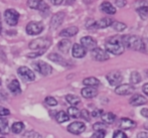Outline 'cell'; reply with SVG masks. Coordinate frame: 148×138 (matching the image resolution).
<instances>
[{
	"mask_svg": "<svg viewBox=\"0 0 148 138\" xmlns=\"http://www.w3.org/2000/svg\"><path fill=\"white\" fill-rule=\"evenodd\" d=\"M122 45H124V47H126L127 49H133V51H145V49H146L142 38L136 36V35H125V36H123Z\"/></svg>",
	"mask_w": 148,
	"mask_h": 138,
	"instance_id": "1",
	"label": "cell"
},
{
	"mask_svg": "<svg viewBox=\"0 0 148 138\" xmlns=\"http://www.w3.org/2000/svg\"><path fill=\"white\" fill-rule=\"evenodd\" d=\"M105 47L107 53H111L115 56L121 55L125 51L124 45H122L121 41H117V39H111V41H107L105 45Z\"/></svg>",
	"mask_w": 148,
	"mask_h": 138,
	"instance_id": "2",
	"label": "cell"
},
{
	"mask_svg": "<svg viewBox=\"0 0 148 138\" xmlns=\"http://www.w3.org/2000/svg\"><path fill=\"white\" fill-rule=\"evenodd\" d=\"M51 45V41L47 37H39L34 41H30L29 43V49H39V51H45Z\"/></svg>",
	"mask_w": 148,
	"mask_h": 138,
	"instance_id": "3",
	"label": "cell"
},
{
	"mask_svg": "<svg viewBox=\"0 0 148 138\" xmlns=\"http://www.w3.org/2000/svg\"><path fill=\"white\" fill-rule=\"evenodd\" d=\"M32 66L35 71H37L39 74L43 75V76H47L53 72V68L43 60H36L33 62Z\"/></svg>",
	"mask_w": 148,
	"mask_h": 138,
	"instance_id": "4",
	"label": "cell"
},
{
	"mask_svg": "<svg viewBox=\"0 0 148 138\" xmlns=\"http://www.w3.org/2000/svg\"><path fill=\"white\" fill-rule=\"evenodd\" d=\"M4 18H5V21L7 22L9 25L14 26V25H16L18 22L19 13L14 9H7L4 12Z\"/></svg>",
	"mask_w": 148,
	"mask_h": 138,
	"instance_id": "5",
	"label": "cell"
},
{
	"mask_svg": "<svg viewBox=\"0 0 148 138\" xmlns=\"http://www.w3.org/2000/svg\"><path fill=\"white\" fill-rule=\"evenodd\" d=\"M17 73L21 77L22 80H24L25 82H32L35 79L33 72L30 69H28L27 67H20V68H18Z\"/></svg>",
	"mask_w": 148,
	"mask_h": 138,
	"instance_id": "6",
	"label": "cell"
},
{
	"mask_svg": "<svg viewBox=\"0 0 148 138\" xmlns=\"http://www.w3.org/2000/svg\"><path fill=\"white\" fill-rule=\"evenodd\" d=\"M43 30V25L40 22L37 21H31L26 25V32L29 35L39 34Z\"/></svg>",
	"mask_w": 148,
	"mask_h": 138,
	"instance_id": "7",
	"label": "cell"
},
{
	"mask_svg": "<svg viewBox=\"0 0 148 138\" xmlns=\"http://www.w3.org/2000/svg\"><path fill=\"white\" fill-rule=\"evenodd\" d=\"M86 129V125L83 122H73L68 126V131L72 134L79 135L83 133Z\"/></svg>",
	"mask_w": 148,
	"mask_h": 138,
	"instance_id": "8",
	"label": "cell"
},
{
	"mask_svg": "<svg viewBox=\"0 0 148 138\" xmlns=\"http://www.w3.org/2000/svg\"><path fill=\"white\" fill-rule=\"evenodd\" d=\"M135 88L134 86L130 85V84H122V85L118 86L115 90V93L117 95H121V96H127L130 95V94L134 93Z\"/></svg>",
	"mask_w": 148,
	"mask_h": 138,
	"instance_id": "9",
	"label": "cell"
},
{
	"mask_svg": "<svg viewBox=\"0 0 148 138\" xmlns=\"http://www.w3.org/2000/svg\"><path fill=\"white\" fill-rule=\"evenodd\" d=\"M81 43L82 47L85 49H89V51H93L97 47V41L94 39L92 36H84L81 38Z\"/></svg>",
	"mask_w": 148,
	"mask_h": 138,
	"instance_id": "10",
	"label": "cell"
},
{
	"mask_svg": "<svg viewBox=\"0 0 148 138\" xmlns=\"http://www.w3.org/2000/svg\"><path fill=\"white\" fill-rule=\"evenodd\" d=\"M92 56L96 60H99V62H104V60H109V54L104 49H100V47H96L95 49H93Z\"/></svg>",
	"mask_w": 148,
	"mask_h": 138,
	"instance_id": "11",
	"label": "cell"
},
{
	"mask_svg": "<svg viewBox=\"0 0 148 138\" xmlns=\"http://www.w3.org/2000/svg\"><path fill=\"white\" fill-rule=\"evenodd\" d=\"M122 79H123L122 75H121V73L118 72V71H113V72L109 73V74L107 75V80L111 86H115V85L120 84L122 82Z\"/></svg>",
	"mask_w": 148,
	"mask_h": 138,
	"instance_id": "12",
	"label": "cell"
},
{
	"mask_svg": "<svg viewBox=\"0 0 148 138\" xmlns=\"http://www.w3.org/2000/svg\"><path fill=\"white\" fill-rule=\"evenodd\" d=\"M64 17H66V14H64V12H58V13H56L55 15L51 17V28L55 29V28L59 27L60 24L62 23Z\"/></svg>",
	"mask_w": 148,
	"mask_h": 138,
	"instance_id": "13",
	"label": "cell"
},
{
	"mask_svg": "<svg viewBox=\"0 0 148 138\" xmlns=\"http://www.w3.org/2000/svg\"><path fill=\"white\" fill-rule=\"evenodd\" d=\"M129 103L132 106H135V107L136 106H142L147 104V99L145 97H143L142 95H140V94H135L134 96L131 97Z\"/></svg>",
	"mask_w": 148,
	"mask_h": 138,
	"instance_id": "14",
	"label": "cell"
},
{
	"mask_svg": "<svg viewBox=\"0 0 148 138\" xmlns=\"http://www.w3.org/2000/svg\"><path fill=\"white\" fill-rule=\"evenodd\" d=\"M86 49L82 47L81 45L79 43H75L73 45V51H72V55L74 58H84L86 56Z\"/></svg>",
	"mask_w": 148,
	"mask_h": 138,
	"instance_id": "15",
	"label": "cell"
},
{
	"mask_svg": "<svg viewBox=\"0 0 148 138\" xmlns=\"http://www.w3.org/2000/svg\"><path fill=\"white\" fill-rule=\"evenodd\" d=\"M81 93H82V96L84 98L91 99V98H94L98 95V90L93 87H86L84 89H82Z\"/></svg>",
	"mask_w": 148,
	"mask_h": 138,
	"instance_id": "16",
	"label": "cell"
},
{
	"mask_svg": "<svg viewBox=\"0 0 148 138\" xmlns=\"http://www.w3.org/2000/svg\"><path fill=\"white\" fill-rule=\"evenodd\" d=\"M120 127L124 130H129L136 127V123L129 118H122L120 120Z\"/></svg>",
	"mask_w": 148,
	"mask_h": 138,
	"instance_id": "17",
	"label": "cell"
},
{
	"mask_svg": "<svg viewBox=\"0 0 148 138\" xmlns=\"http://www.w3.org/2000/svg\"><path fill=\"white\" fill-rule=\"evenodd\" d=\"M78 31H79V28L77 27V26H70V27L62 29L60 32V35L64 37H71V36L76 35L77 33H78Z\"/></svg>",
	"mask_w": 148,
	"mask_h": 138,
	"instance_id": "18",
	"label": "cell"
},
{
	"mask_svg": "<svg viewBox=\"0 0 148 138\" xmlns=\"http://www.w3.org/2000/svg\"><path fill=\"white\" fill-rule=\"evenodd\" d=\"M100 8H101L102 11L105 12V13H107V14H111L112 15V14L116 13V8L114 7L110 2H107V1L103 2V3L100 5Z\"/></svg>",
	"mask_w": 148,
	"mask_h": 138,
	"instance_id": "19",
	"label": "cell"
},
{
	"mask_svg": "<svg viewBox=\"0 0 148 138\" xmlns=\"http://www.w3.org/2000/svg\"><path fill=\"white\" fill-rule=\"evenodd\" d=\"M8 89L10 90L12 94L14 95H19L21 93V88H20V84L17 80H13L11 83L8 85Z\"/></svg>",
	"mask_w": 148,
	"mask_h": 138,
	"instance_id": "20",
	"label": "cell"
},
{
	"mask_svg": "<svg viewBox=\"0 0 148 138\" xmlns=\"http://www.w3.org/2000/svg\"><path fill=\"white\" fill-rule=\"evenodd\" d=\"M113 22L114 21L112 18L104 17L101 20H99V21H96V24H97V28H106L108 26H111Z\"/></svg>",
	"mask_w": 148,
	"mask_h": 138,
	"instance_id": "21",
	"label": "cell"
},
{
	"mask_svg": "<svg viewBox=\"0 0 148 138\" xmlns=\"http://www.w3.org/2000/svg\"><path fill=\"white\" fill-rule=\"evenodd\" d=\"M71 47H72V43L69 39H62L59 43V45H58V47H59L60 51H62V53H66V54L69 51Z\"/></svg>",
	"mask_w": 148,
	"mask_h": 138,
	"instance_id": "22",
	"label": "cell"
},
{
	"mask_svg": "<svg viewBox=\"0 0 148 138\" xmlns=\"http://www.w3.org/2000/svg\"><path fill=\"white\" fill-rule=\"evenodd\" d=\"M101 117H102V121L107 123V124H112V123L116 120V115L111 112L103 113V114L101 115Z\"/></svg>",
	"mask_w": 148,
	"mask_h": 138,
	"instance_id": "23",
	"label": "cell"
},
{
	"mask_svg": "<svg viewBox=\"0 0 148 138\" xmlns=\"http://www.w3.org/2000/svg\"><path fill=\"white\" fill-rule=\"evenodd\" d=\"M83 84L87 87H98L100 85V81L97 78H94V77H90V78H86L83 81Z\"/></svg>",
	"mask_w": 148,
	"mask_h": 138,
	"instance_id": "24",
	"label": "cell"
},
{
	"mask_svg": "<svg viewBox=\"0 0 148 138\" xmlns=\"http://www.w3.org/2000/svg\"><path fill=\"white\" fill-rule=\"evenodd\" d=\"M0 133L1 134H8L9 133V125L8 121L4 118H0Z\"/></svg>",
	"mask_w": 148,
	"mask_h": 138,
	"instance_id": "25",
	"label": "cell"
},
{
	"mask_svg": "<svg viewBox=\"0 0 148 138\" xmlns=\"http://www.w3.org/2000/svg\"><path fill=\"white\" fill-rule=\"evenodd\" d=\"M49 58L51 60H53V62L62 65V66H66V62H64V60L60 55H58V54H51V55L49 56Z\"/></svg>",
	"mask_w": 148,
	"mask_h": 138,
	"instance_id": "26",
	"label": "cell"
},
{
	"mask_svg": "<svg viewBox=\"0 0 148 138\" xmlns=\"http://www.w3.org/2000/svg\"><path fill=\"white\" fill-rule=\"evenodd\" d=\"M56 119L59 123H64L66 121H68L70 119V116L66 114L64 111H60V112L57 113V116H56Z\"/></svg>",
	"mask_w": 148,
	"mask_h": 138,
	"instance_id": "27",
	"label": "cell"
},
{
	"mask_svg": "<svg viewBox=\"0 0 148 138\" xmlns=\"http://www.w3.org/2000/svg\"><path fill=\"white\" fill-rule=\"evenodd\" d=\"M23 129H24V124L22 122H15L11 126V131L13 133H15V134L20 133Z\"/></svg>",
	"mask_w": 148,
	"mask_h": 138,
	"instance_id": "28",
	"label": "cell"
},
{
	"mask_svg": "<svg viewBox=\"0 0 148 138\" xmlns=\"http://www.w3.org/2000/svg\"><path fill=\"white\" fill-rule=\"evenodd\" d=\"M66 102H69V103L73 106L78 105V104H80V102H81V100L79 99V97H77V96H75V95H71V94L66 96Z\"/></svg>",
	"mask_w": 148,
	"mask_h": 138,
	"instance_id": "29",
	"label": "cell"
},
{
	"mask_svg": "<svg viewBox=\"0 0 148 138\" xmlns=\"http://www.w3.org/2000/svg\"><path fill=\"white\" fill-rule=\"evenodd\" d=\"M137 12H138V14L140 15V17L145 19L148 16V5H142V6H140V7H138L137 8Z\"/></svg>",
	"mask_w": 148,
	"mask_h": 138,
	"instance_id": "30",
	"label": "cell"
},
{
	"mask_svg": "<svg viewBox=\"0 0 148 138\" xmlns=\"http://www.w3.org/2000/svg\"><path fill=\"white\" fill-rule=\"evenodd\" d=\"M130 82L133 85H136V84L141 82V76L138 72H133L130 76Z\"/></svg>",
	"mask_w": 148,
	"mask_h": 138,
	"instance_id": "31",
	"label": "cell"
},
{
	"mask_svg": "<svg viewBox=\"0 0 148 138\" xmlns=\"http://www.w3.org/2000/svg\"><path fill=\"white\" fill-rule=\"evenodd\" d=\"M68 115H70L73 118H79V117H80V110L77 107H75V106L70 107L68 109Z\"/></svg>",
	"mask_w": 148,
	"mask_h": 138,
	"instance_id": "32",
	"label": "cell"
},
{
	"mask_svg": "<svg viewBox=\"0 0 148 138\" xmlns=\"http://www.w3.org/2000/svg\"><path fill=\"white\" fill-rule=\"evenodd\" d=\"M43 1L41 0H28L27 1V5L29 6L30 8H33V9H39V7L41 6Z\"/></svg>",
	"mask_w": 148,
	"mask_h": 138,
	"instance_id": "33",
	"label": "cell"
},
{
	"mask_svg": "<svg viewBox=\"0 0 148 138\" xmlns=\"http://www.w3.org/2000/svg\"><path fill=\"white\" fill-rule=\"evenodd\" d=\"M112 26H113V28L115 29L116 31H123L124 29H126L127 25L125 23H123V22H120V21H115L112 23Z\"/></svg>",
	"mask_w": 148,
	"mask_h": 138,
	"instance_id": "34",
	"label": "cell"
},
{
	"mask_svg": "<svg viewBox=\"0 0 148 138\" xmlns=\"http://www.w3.org/2000/svg\"><path fill=\"white\" fill-rule=\"evenodd\" d=\"M23 138H41V135L35 131H27L23 135Z\"/></svg>",
	"mask_w": 148,
	"mask_h": 138,
	"instance_id": "35",
	"label": "cell"
},
{
	"mask_svg": "<svg viewBox=\"0 0 148 138\" xmlns=\"http://www.w3.org/2000/svg\"><path fill=\"white\" fill-rule=\"evenodd\" d=\"M93 128H94V130H96V131H99V130H105V129L107 128V125L104 124V123H100V122H98V123H95V124L93 125Z\"/></svg>",
	"mask_w": 148,
	"mask_h": 138,
	"instance_id": "36",
	"label": "cell"
},
{
	"mask_svg": "<svg viewBox=\"0 0 148 138\" xmlns=\"http://www.w3.org/2000/svg\"><path fill=\"white\" fill-rule=\"evenodd\" d=\"M45 102L49 106H57L58 105V101L53 97H47L45 100Z\"/></svg>",
	"mask_w": 148,
	"mask_h": 138,
	"instance_id": "37",
	"label": "cell"
},
{
	"mask_svg": "<svg viewBox=\"0 0 148 138\" xmlns=\"http://www.w3.org/2000/svg\"><path fill=\"white\" fill-rule=\"evenodd\" d=\"M105 136H106V131L99 130V131H96V132L91 136V138H104Z\"/></svg>",
	"mask_w": 148,
	"mask_h": 138,
	"instance_id": "38",
	"label": "cell"
},
{
	"mask_svg": "<svg viewBox=\"0 0 148 138\" xmlns=\"http://www.w3.org/2000/svg\"><path fill=\"white\" fill-rule=\"evenodd\" d=\"M87 28L88 29H91V30H95V29H97V24H96V21L93 19H89L88 22H87L86 24Z\"/></svg>",
	"mask_w": 148,
	"mask_h": 138,
	"instance_id": "39",
	"label": "cell"
},
{
	"mask_svg": "<svg viewBox=\"0 0 148 138\" xmlns=\"http://www.w3.org/2000/svg\"><path fill=\"white\" fill-rule=\"evenodd\" d=\"M113 138H128V136H127L126 133L123 132V131H121V130H116L115 132H114Z\"/></svg>",
	"mask_w": 148,
	"mask_h": 138,
	"instance_id": "40",
	"label": "cell"
},
{
	"mask_svg": "<svg viewBox=\"0 0 148 138\" xmlns=\"http://www.w3.org/2000/svg\"><path fill=\"white\" fill-rule=\"evenodd\" d=\"M80 117H82L83 119H85L86 121H90V113L88 110H82L80 111Z\"/></svg>",
	"mask_w": 148,
	"mask_h": 138,
	"instance_id": "41",
	"label": "cell"
},
{
	"mask_svg": "<svg viewBox=\"0 0 148 138\" xmlns=\"http://www.w3.org/2000/svg\"><path fill=\"white\" fill-rule=\"evenodd\" d=\"M10 114V111L6 108L0 107V116H7V115Z\"/></svg>",
	"mask_w": 148,
	"mask_h": 138,
	"instance_id": "42",
	"label": "cell"
},
{
	"mask_svg": "<svg viewBox=\"0 0 148 138\" xmlns=\"http://www.w3.org/2000/svg\"><path fill=\"white\" fill-rule=\"evenodd\" d=\"M103 114V110H101V109H95L92 112V116L93 117H98V116H100V115H102Z\"/></svg>",
	"mask_w": 148,
	"mask_h": 138,
	"instance_id": "43",
	"label": "cell"
},
{
	"mask_svg": "<svg viewBox=\"0 0 148 138\" xmlns=\"http://www.w3.org/2000/svg\"><path fill=\"white\" fill-rule=\"evenodd\" d=\"M115 3H116V5H117L118 7H123V6L126 5L127 2L125 1V0H116Z\"/></svg>",
	"mask_w": 148,
	"mask_h": 138,
	"instance_id": "44",
	"label": "cell"
},
{
	"mask_svg": "<svg viewBox=\"0 0 148 138\" xmlns=\"http://www.w3.org/2000/svg\"><path fill=\"white\" fill-rule=\"evenodd\" d=\"M137 138H148V133L147 132H139L137 134Z\"/></svg>",
	"mask_w": 148,
	"mask_h": 138,
	"instance_id": "45",
	"label": "cell"
},
{
	"mask_svg": "<svg viewBox=\"0 0 148 138\" xmlns=\"http://www.w3.org/2000/svg\"><path fill=\"white\" fill-rule=\"evenodd\" d=\"M142 91H143V93L146 94V95L148 96V83H146V84H144V85H143Z\"/></svg>",
	"mask_w": 148,
	"mask_h": 138,
	"instance_id": "46",
	"label": "cell"
},
{
	"mask_svg": "<svg viewBox=\"0 0 148 138\" xmlns=\"http://www.w3.org/2000/svg\"><path fill=\"white\" fill-rule=\"evenodd\" d=\"M141 115H143L144 117L148 118V109L147 108H144V109L141 110Z\"/></svg>",
	"mask_w": 148,
	"mask_h": 138,
	"instance_id": "47",
	"label": "cell"
},
{
	"mask_svg": "<svg viewBox=\"0 0 148 138\" xmlns=\"http://www.w3.org/2000/svg\"><path fill=\"white\" fill-rule=\"evenodd\" d=\"M51 2H53V4H56V5H60V4H62V2H64V1H62V0H58V1L57 0H53Z\"/></svg>",
	"mask_w": 148,
	"mask_h": 138,
	"instance_id": "48",
	"label": "cell"
},
{
	"mask_svg": "<svg viewBox=\"0 0 148 138\" xmlns=\"http://www.w3.org/2000/svg\"><path fill=\"white\" fill-rule=\"evenodd\" d=\"M1 30H2V23H1V18H0V33H1Z\"/></svg>",
	"mask_w": 148,
	"mask_h": 138,
	"instance_id": "49",
	"label": "cell"
},
{
	"mask_svg": "<svg viewBox=\"0 0 148 138\" xmlns=\"http://www.w3.org/2000/svg\"><path fill=\"white\" fill-rule=\"evenodd\" d=\"M145 128H146V129H148V125H145Z\"/></svg>",
	"mask_w": 148,
	"mask_h": 138,
	"instance_id": "50",
	"label": "cell"
},
{
	"mask_svg": "<svg viewBox=\"0 0 148 138\" xmlns=\"http://www.w3.org/2000/svg\"><path fill=\"white\" fill-rule=\"evenodd\" d=\"M0 138H3V137H0Z\"/></svg>",
	"mask_w": 148,
	"mask_h": 138,
	"instance_id": "51",
	"label": "cell"
}]
</instances>
